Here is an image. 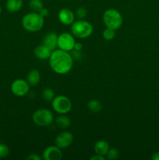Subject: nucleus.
<instances>
[{"mask_svg":"<svg viewBox=\"0 0 159 160\" xmlns=\"http://www.w3.org/2000/svg\"><path fill=\"white\" fill-rule=\"evenodd\" d=\"M103 22L106 28L116 31L123 25V18L119 11L115 9H108L103 14Z\"/></svg>","mask_w":159,"mask_h":160,"instance_id":"nucleus-4","label":"nucleus"},{"mask_svg":"<svg viewBox=\"0 0 159 160\" xmlns=\"http://www.w3.org/2000/svg\"><path fill=\"white\" fill-rule=\"evenodd\" d=\"M42 157L45 160H59L62 158V152L57 145H51L45 148Z\"/></svg>","mask_w":159,"mask_h":160,"instance_id":"nucleus-10","label":"nucleus"},{"mask_svg":"<svg viewBox=\"0 0 159 160\" xmlns=\"http://www.w3.org/2000/svg\"><path fill=\"white\" fill-rule=\"evenodd\" d=\"M102 37L106 41L112 40L115 37V31L113 29H111V28H106V29L103 31Z\"/></svg>","mask_w":159,"mask_h":160,"instance_id":"nucleus-21","label":"nucleus"},{"mask_svg":"<svg viewBox=\"0 0 159 160\" xmlns=\"http://www.w3.org/2000/svg\"><path fill=\"white\" fill-rule=\"evenodd\" d=\"M58 34L55 32H49L45 34L43 39V45L54 51L58 47Z\"/></svg>","mask_w":159,"mask_h":160,"instance_id":"nucleus-12","label":"nucleus"},{"mask_svg":"<svg viewBox=\"0 0 159 160\" xmlns=\"http://www.w3.org/2000/svg\"><path fill=\"white\" fill-rule=\"evenodd\" d=\"M94 31L93 26L89 21L84 20H78L71 25V32L74 37L84 39L89 38Z\"/></svg>","mask_w":159,"mask_h":160,"instance_id":"nucleus-3","label":"nucleus"},{"mask_svg":"<svg viewBox=\"0 0 159 160\" xmlns=\"http://www.w3.org/2000/svg\"><path fill=\"white\" fill-rule=\"evenodd\" d=\"M23 0H7L6 7L9 12H19L23 7Z\"/></svg>","mask_w":159,"mask_h":160,"instance_id":"nucleus-16","label":"nucleus"},{"mask_svg":"<svg viewBox=\"0 0 159 160\" xmlns=\"http://www.w3.org/2000/svg\"><path fill=\"white\" fill-rule=\"evenodd\" d=\"M9 148L5 144H0V159L6 158L9 156Z\"/></svg>","mask_w":159,"mask_h":160,"instance_id":"nucleus-23","label":"nucleus"},{"mask_svg":"<svg viewBox=\"0 0 159 160\" xmlns=\"http://www.w3.org/2000/svg\"><path fill=\"white\" fill-rule=\"evenodd\" d=\"M52 109L59 114H66L71 110L72 102L65 95H58L51 101Z\"/></svg>","mask_w":159,"mask_h":160,"instance_id":"nucleus-6","label":"nucleus"},{"mask_svg":"<svg viewBox=\"0 0 159 160\" xmlns=\"http://www.w3.org/2000/svg\"><path fill=\"white\" fill-rule=\"evenodd\" d=\"M48 59L51 70L58 74H66L73 68V59L69 52L55 49Z\"/></svg>","mask_w":159,"mask_h":160,"instance_id":"nucleus-1","label":"nucleus"},{"mask_svg":"<svg viewBox=\"0 0 159 160\" xmlns=\"http://www.w3.org/2000/svg\"><path fill=\"white\" fill-rule=\"evenodd\" d=\"M39 13L41 14V16H42V17H43L44 18H45V17H46L48 15V13H49V12H48V10L46 9V8L43 7V8H42V9L40 10V12H39Z\"/></svg>","mask_w":159,"mask_h":160,"instance_id":"nucleus-27","label":"nucleus"},{"mask_svg":"<svg viewBox=\"0 0 159 160\" xmlns=\"http://www.w3.org/2000/svg\"><path fill=\"white\" fill-rule=\"evenodd\" d=\"M58 18L61 23L64 25H72L75 21V15L71 9L68 8H63L60 9L58 14Z\"/></svg>","mask_w":159,"mask_h":160,"instance_id":"nucleus-11","label":"nucleus"},{"mask_svg":"<svg viewBox=\"0 0 159 160\" xmlns=\"http://www.w3.org/2000/svg\"><path fill=\"white\" fill-rule=\"evenodd\" d=\"M42 98L46 102H51L55 98V92L51 88H47L42 92Z\"/></svg>","mask_w":159,"mask_h":160,"instance_id":"nucleus-20","label":"nucleus"},{"mask_svg":"<svg viewBox=\"0 0 159 160\" xmlns=\"http://www.w3.org/2000/svg\"><path fill=\"white\" fill-rule=\"evenodd\" d=\"M73 142V135L70 131H63L57 135L55 138V145L61 149L68 148Z\"/></svg>","mask_w":159,"mask_h":160,"instance_id":"nucleus-9","label":"nucleus"},{"mask_svg":"<svg viewBox=\"0 0 159 160\" xmlns=\"http://www.w3.org/2000/svg\"><path fill=\"white\" fill-rule=\"evenodd\" d=\"M104 156H101V155H94V156H92V157H90V160H104Z\"/></svg>","mask_w":159,"mask_h":160,"instance_id":"nucleus-28","label":"nucleus"},{"mask_svg":"<svg viewBox=\"0 0 159 160\" xmlns=\"http://www.w3.org/2000/svg\"><path fill=\"white\" fill-rule=\"evenodd\" d=\"M55 123L57 127L62 129H66L71 125V120L65 114H60V116L55 119Z\"/></svg>","mask_w":159,"mask_h":160,"instance_id":"nucleus-17","label":"nucleus"},{"mask_svg":"<svg viewBox=\"0 0 159 160\" xmlns=\"http://www.w3.org/2000/svg\"><path fill=\"white\" fill-rule=\"evenodd\" d=\"M41 156H38L36 153H32V154L29 155V156L26 157V159L27 160H41Z\"/></svg>","mask_w":159,"mask_h":160,"instance_id":"nucleus-26","label":"nucleus"},{"mask_svg":"<svg viewBox=\"0 0 159 160\" xmlns=\"http://www.w3.org/2000/svg\"><path fill=\"white\" fill-rule=\"evenodd\" d=\"M29 7L33 12H39L44 7V5L41 0H31L29 2Z\"/></svg>","mask_w":159,"mask_h":160,"instance_id":"nucleus-19","label":"nucleus"},{"mask_svg":"<svg viewBox=\"0 0 159 160\" xmlns=\"http://www.w3.org/2000/svg\"><path fill=\"white\" fill-rule=\"evenodd\" d=\"M33 122L39 127L49 126L54 120V116L48 109H39L33 113Z\"/></svg>","mask_w":159,"mask_h":160,"instance_id":"nucleus-5","label":"nucleus"},{"mask_svg":"<svg viewBox=\"0 0 159 160\" xmlns=\"http://www.w3.org/2000/svg\"><path fill=\"white\" fill-rule=\"evenodd\" d=\"M87 108L92 112H99L102 109V105L98 100H90L87 103Z\"/></svg>","mask_w":159,"mask_h":160,"instance_id":"nucleus-18","label":"nucleus"},{"mask_svg":"<svg viewBox=\"0 0 159 160\" xmlns=\"http://www.w3.org/2000/svg\"><path fill=\"white\" fill-rule=\"evenodd\" d=\"M109 148H110V147H109L108 143L104 140L98 141L94 145L95 153L103 156H106L107 152H108Z\"/></svg>","mask_w":159,"mask_h":160,"instance_id":"nucleus-14","label":"nucleus"},{"mask_svg":"<svg viewBox=\"0 0 159 160\" xmlns=\"http://www.w3.org/2000/svg\"><path fill=\"white\" fill-rule=\"evenodd\" d=\"M30 90V84L25 80L19 78L11 84V92L14 95L22 97L26 95Z\"/></svg>","mask_w":159,"mask_h":160,"instance_id":"nucleus-8","label":"nucleus"},{"mask_svg":"<svg viewBox=\"0 0 159 160\" xmlns=\"http://www.w3.org/2000/svg\"><path fill=\"white\" fill-rule=\"evenodd\" d=\"M41 81V73L39 70H32L28 73L27 77H26V81L30 86H37Z\"/></svg>","mask_w":159,"mask_h":160,"instance_id":"nucleus-15","label":"nucleus"},{"mask_svg":"<svg viewBox=\"0 0 159 160\" xmlns=\"http://www.w3.org/2000/svg\"><path fill=\"white\" fill-rule=\"evenodd\" d=\"M1 13H2V8L1 6H0V15H1Z\"/></svg>","mask_w":159,"mask_h":160,"instance_id":"nucleus-31","label":"nucleus"},{"mask_svg":"<svg viewBox=\"0 0 159 160\" xmlns=\"http://www.w3.org/2000/svg\"><path fill=\"white\" fill-rule=\"evenodd\" d=\"M151 159L152 160H159V152H156L153 153L152 156H151Z\"/></svg>","mask_w":159,"mask_h":160,"instance_id":"nucleus-30","label":"nucleus"},{"mask_svg":"<svg viewBox=\"0 0 159 160\" xmlns=\"http://www.w3.org/2000/svg\"><path fill=\"white\" fill-rule=\"evenodd\" d=\"M82 48H83V45L80 42H76L74 45V48L73 49L76 50V51H82Z\"/></svg>","mask_w":159,"mask_h":160,"instance_id":"nucleus-29","label":"nucleus"},{"mask_svg":"<svg viewBox=\"0 0 159 160\" xmlns=\"http://www.w3.org/2000/svg\"><path fill=\"white\" fill-rule=\"evenodd\" d=\"M71 56L73 59H80L81 58V51H76V50H72Z\"/></svg>","mask_w":159,"mask_h":160,"instance_id":"nucleus-25","label":"nucleus"},{"mask_svg":"<svg viewBox=\"0 0 159 160\" xmlns=\"http://www.w3.org/2000/svg\"><path fill=\"white\" fill-rule=\"evenodd\" d=\"M51 49L48 48L47 46H45V45H39L34 48V56L39 59H41V60H45V59H48L51 56Z\"/></svg>","mask_w":159,"mask_h":160,"instance_id":"nucleus-13","label":"nucleus"},{"mask_svg":"<svg viewBox=\"0 0 159 160\" xmlns=\"http://www.w3.org/2000/svg\"><path fill=\"white\" fill-rule=\"evenodd\" d=\"M106 158L108 160H115L119 156V151L115 148H110L106 154Z\"/></svg>","mask_w":159,"mask_h":160,"instance_id":"nucleus-22","label":"nucleus"},{"mask_svg":"<svg viewBox=\"0 0 159 160\" xmlns=\"http://www.w3.org/2000/svg\"><path fill=\"white\" fill-rule=\"evenodd\" d=\"M87 14V9H86V8L80 7L76 9V16L79 20H83L84 18H85Z\"/></svg>","mask_w":159,"mask_h":160,"instance_id":"nucleus-24","label":"nucleus"},{"mask_svg":"<svg viewBox=\"0 0 159 160\" xmlns=\"http://www.w3.org/2000/svg\"><path fill=\"white\" fill-rule=\"evenodd\" d=\"M22 26L29 32H37L41 31L45 24V20L39 12H28L22 18Z\"/></svg>","mask_w":159,"mask_h":160,"instance_id":"nucleus-2","label":"nucleus"},{"mask_svg":"<svg viewBox=\"0 0 159 160\" xmlns=\"http://www.w3.org/2000/svg\"><path fill=\"white\" fill-rule=\"evenodd\" d=\"M76 43L73 34L64 32L58 36V48L63 51L70 52L74 48Z\"/></svg>","mask_w":159,"mask_h":160,"instance_id":"nucleus-7","label":"nucleus"}]
</instances>
